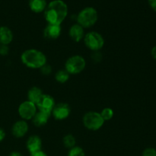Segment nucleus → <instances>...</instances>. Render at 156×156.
Instances as JSON below:
<instances>
[{"mask_svg": "<svg viewBox=\"0 0 156 156\" xmlns=\"http://www.w3.org/2000/svg\"><path fill=\"white\" fill-rule=\"evenodd\" d=\"M68 14L67 5L62 0L50 2L44 10V17L48 24L60 25Z\"/></svg>", "mask_w": 156, "mask_h": 156, "instance_id": "nucleus-1", "label": "nucleus"}, {"mask_svg": "<svg viewBox=\"0 0 156 156\" xmlns=\"http://www.w3.org/2000/svg\"><path fill=\"white\" fill-rule=\"evenodd\" d=\"M21 60L27 68L40 69L47 63V56L40 50L36 49H29L21 53Z\"/></svg>", "mask_w": 156, "mask_h": 156, "instance_id": "nucleus-2", "label": "nucleus"}, {"mask_svg": "<svg viewBox=\"0 0 156 156\" xmlns=\"http://www.w3.org/2000/svg\"><path fill=\"white\" fill-rule=\"evenodd\" d=\"M98 12L93 7H86L77 15V24L83 28L92 27L98 21Z\"/></svg>", "mask_w": 156, "mask_h": 156, "instance_id": "nucleus-3", "label": "nucleus"}, {"mask_svg": "<svg viewBox=\"0 0 156 156\" xmlns=\"http://www.w3.org/2000/svg\"><path fill=\"white\" fill-rule=\"evenodd\" d=\"M86 66L85 58L80 55H74L69 58L65 63V70L69 75H77L82 73Z\"/></svg>", "mask_w": 156, "mask_h": 156, "instance_id": "nucleus-4", "label": "nucleus"}, {"mask_svg": "<svg viewBox=\"0 0 156 156\" xmlns=\"http://www.w3.org/2000/svg\"><path fill=\"white\" fill-rule=\"evenodd\" d=\"M83 124L86 129L91 131H96L100 129L105 123V120L101 116L100 113L89 111L84 115Z\"/></svg>", "mask_w": 156, "mask_h": 156, "instance_id": "nucleus-5", "label": "nucleus"}, {"mask_svg": "<svg viewBox=\"0 0 156 156\" xmlns=\"http://www.w3.org/2000/svg\"><path fill=\"white\" fill-rule=\"evenodd\" d=\"M84 43L85 46L93 52L101 50L105 45V39L101 34L96 31H90L85 34Z\"/></svg>", "mask_w": 156, "mask_h": 156, "instance_id": "nucleus-6", "label": "nucleus"}, {"mask_svg": "<svg viewBox=\"0 0 156 156\" xmlns=\"http://www.w3.org/2000/svg\"><path fill=\"white\" fill-rule=\"evenodd\" d=\"M18 114L24 120H32L34 116L37 111L36 105L33 102L27 100L22 102L18 107Z\"/></svg>", "mask_w": 156, "mask_h": 156, "instance_id": "nucleus-7", "label": "nucleus"}, {"mask_svg": "<svg viewBox=\"0 0 156 156\" xmlns=\"http://www.w3.org/2000/svg\"><path fill=\"white\" fill-rule=\"evenodd\" d=\"M35 105L39 111L51 114L56 103H55L54 98L51 95L43 94Z\"/></svg>", "mask_w": 156, "mask_h": 156, "instance_id": "nucleus-8", "label": "nucleus"}, {"mask_svg": "<svg viewBox=\"0 0 156 156\" xmlns=\"http://www.w3.org/2000/svg\"><path fill=\"white\" fill-rule=\"evenodd\" d=\"M70 113H71V108L69 105L62 102L55 105L52 111L51 115H53L56 120H62L66 119L70 115Z\"/></svg>", "mask_w": 156, "mask_h": 156, "instance_id": "nucleus-9", "label": "nucleus"}, {"mask_svg": "<svg viewBox=\"0 0 156 156\" xmlns=\"http://www.w3.org/2000/svg\"><path fill=\"white\" fill-rule=\"evenodd\" d=\"M28 129L29 126L27 121L21 120L14 123L12 128V132L14 136H15L16 138H21L27 134Z\"/></svg>", "mask_w": 156, "mask_h": 156, "instance_id": "nucleus-10", "label": "nucleus"}, {"mask_svg": "<svg viewBox=\"0 0 156 156\" xmlns=\"http://www.w3.org/2000/svg\"><path fill=\"white\" fill-rule=\"evenodd\" d=\"M62 28L60 25L58 24H48L44 30V37L49 40L57 39L61 34Z\"/></svg>", "mask_w": 156, "mask_h": 156, "instance_id": "nucleus-11", "label": "nucleus"}, {"mask_svg": "<svg viewBox=\"0 0 156 156\" xmlns=\"http://www.w3.org/2000/svg\"><path fill=\"white\" fill-rule=\"evenodd\" d=\"M26 147H27V149L30 153H33V152L41 150L42 140H41V137L36 135L30 136L28 140H27Z\"/></svg>", "mask_w": 156, "mask_h": 156, "instance_id": "nucleus-12", "label": "nucleus"}, {"mask_svg": "<svg viewBox=\"0 0 156 156\" xmlns=\"http://www.w3.org/2000/svg\"><path fill=\"white\" fill-rule=\"evenodd\" d=\"M70 38L75 42H80L85 37L84 28L79 24H75L72 26L69 30Z\"/></svg>", "mask_w": 156, "mask_h": 156, "instance_id": "nucleus-13", "label": "nucleus"}, {"mask_svg": "<svg viewBox=\"0 0 156 156\" xmlns=\"http://www.w3.org/2000/svg\"><path fill=\"white\" fill-rule=\"evenodd\" d=\"M50 115H51V114L44 112V111H37L35 115L32 118V122H33L34 125L37 126V127L43 126L47 124L49 119H50Z\"/></svg>", "mask_w": 156, "mask_h": 156, "instance_id": "nucleus-14", "label": "nucleus"}, {"mask_svg": "<svg viewBox=\"0 0 156 156\" xmlns=\"http://www.w3.org/2000/svg\"><path fill=\"white\" fill-rule=\"evenodd\" d=\"M13 40V33L10 28L5 26L0 27V44L9 45Z\"/></svg>", "mask_w": 156, "mask_h": 156, "instance_id": "nucleus-15", "label": "nucleus"}, {"mask_svg": "<svg viewBox=\"0 0 156 156\" xmlns=\"http://www.w3.org/2000/svg\"><path fill=\"white\" fill-rule=\"evenodd\" d=\"M47 6L46 0H29V7L35 13H40L44 11Z\"/></svg>", "mask_w": 156, "mask_h": 156, "instance_id": "nucleus-16", "label": "nucleus"}, {"mask_svg": "<svg viewBox=\"0 0 156 156\" xmlns=\"http://www.w3.org/2000/svg\"><path fill=\"white\" fill-rule=\"evenodd\" d=\"M43 94L44 93L40 88L35 86L32 87L27 91V100L33 102L34 104H36Z\"/></svg>", "mask_w": 156, "mask_h": 156, "instance_id": "nucleus-17", "label": "nucleus"}, {"mask_svg": "<svg viewBox=\"0 0 156 156\" xmlns=\"http://www.w3.org/2000/svg\"><path fill=\"white\" fill-rule=\"evenodd\" d=\"M55 79H56V82H58L59 83L63 84L69 80V74L65 69L59 70L55 75Z\"/></svg>", "mask_w": 156, "mask_h": 156, "instance_id": "nucleus-18", "label": "nucleus"}, {"mask_svg": "<svg viewBox=\"0 0 156 156\" xmlns=\"http://www.w3.org/2000/svg\"><path fill=\"white\" fill-rule=\"evenodd\" d=\"M62 143H63V145L65 147L70 149L76 146V138L74 137V136H73L72 134H67V135H66L65 136L63 137Z\"/></svg>", "mask_w": 156, "mask_h": 156, "instance_id": "nucleus-19", "label": "nucleus"}, {"mask_svg": "<svg viewBox=\"0 0 156 156\" xmlns=\"http://www.w3.org/2000/svg\"><path fill=\"white\" fill-rule=\"evenodd\" d=\"M100 114L105 121H108L114 117V111L111 108H105L102 110Z\"/></svg>", "mask_w": 156, "mask_h": 156, "instance_id": "nucleus-20", "label": "nucleus"}, {"mask_svg": "<svg viewBox=\"0 0 156 156\" xmlns=\"http://www.w3.org/2000/svg\"><path fill=\"white\" fill-rule=\"evenodd\" d=\"M68 156H85L83 149L79 146H75L69 149Z\"/></svg>", "mask_w": 156, "mask_h": 156, "instance_id": "nucleus-21", "label": "nucleus"}, {"mask_svg": "<svg viewBox=\"0 0 156 156\" xmlns=\"http://www.w3.org/2000/svg\"><path fill=\"white\" fill-rule=\"evenodd\" d=\"M40 70H41V73H42L43 75H44V76H49V75L51 74L52 73V67L50 64L46 63L45 65L43 66L40 69Z\"/></svg>", "mask_w": 156, "mask_h": 156, "instance_id": "nucleus-22", "label": "nucleus"}, {"mask_svg": "<svg viewBox=\"0 0 156 156\" xmlns=\"http://www.w3.org/2000/svg\"><path fill=\"white\" fill-rule=\"evenodd\" d=\"M143 156H156V150L152 148H148L143 151Z\"/></svg>", "mask_w": 156, "mask_h": 156, "instance_id": "nucleus-23", "label": "nucleus"}, {"mask_svg": "<svg viewBox=\"0 0 156 156\" xmlns=\"http://www.w3.org/2000/svg\"><path fill=\"white\" fill-rule=\"evenodd\" d=\"M9 52V48L8 45L0 44V55L2 56H6Z\"/></svg>", "mask_w": 156, "mask_h": 156, "instance_id": "nucleus-24", "label": "nucleus"}, {"mask_svg": "<svg viewBox=\"0 0 156 156\" xmlns=\"http://www.w3.org/2000/svg\"><path fill=\"white\" fill-rule=\"evenodd\" d=\"M30 156H48L44 152H43L42 150L37 151V152H33V153H30Z\"/></svg>", "mask_w": 156, "mask_h": 156, "instance_id": "nucleus-25", "label": "nucleus"}, {"mask_svg": "<svg viewBox=\"0 0 156 156\" xmlns=\"http://www.w3.org/2000/svg\"><path fill=\"white\" fill-rule=\"evenodd\" d=\"M98 56H101L100 55V53H98V51L97 52H94L92 55V59L94 61H100L101 60V58H98Z\"/></svg>", "mask_w": 156, "mask_h": 156, "instance_id": "nucleus-26", "label": "nucleus"}, {"mask_svg": "<svg viewBox=\"0 0 156 156\" xmlns=\"http://www.w3.org/2000/svg\"><path fill=\"white\" fill-rule=\"evenodd\" d=\"M149 3L151 8L156 12V0H149Z\"/></svg>", "mask_w": 156, "mask_h": 156, "instance_id": "nucleus-27", "label": "nucleus"}, {"mask_svg": "<svg viewBox=\"0 0 156 156\" xmlns=\"http://www.w3.org/2000/svg\"><path fill=\"white\" fill-rule=\"evenodd\" d=\"M5 137V132L4 131V129L0 128V142L2 141Z\"/></svg>", "mask_w": 156, "mask_h": 156, "instance_id": "nucleus-28", "label": "nucleus"}, {"mask_svg": "<svg viewBox=\"0 0 156 156\" xmlns=\"http://www.w3.org/2000/svg\"><path fill=\"white\" fill-rule=\"evenodd\" d=\"M152 56L154 59H156V47H153L152 50Z\"/></svg>", "mask_w": 156, "mask_h": 156, "instance_id": "nucleus-29", "label": "nucleus"}, {"mask_svg": "<svg viewBox=\"0 0 156 156\" xmlns=\"http://www.w3.org/2000/svg\"><path fill=\"white\" fill-rule=\"evenodd\" d=\"M9 156H23V155L18 152H13L10 154V155Z\"/></svg>", "mask_w": 156, "mask_h": 156, "instance_id": "nucleus-30", "label": "nucleus"}]
</instances>
